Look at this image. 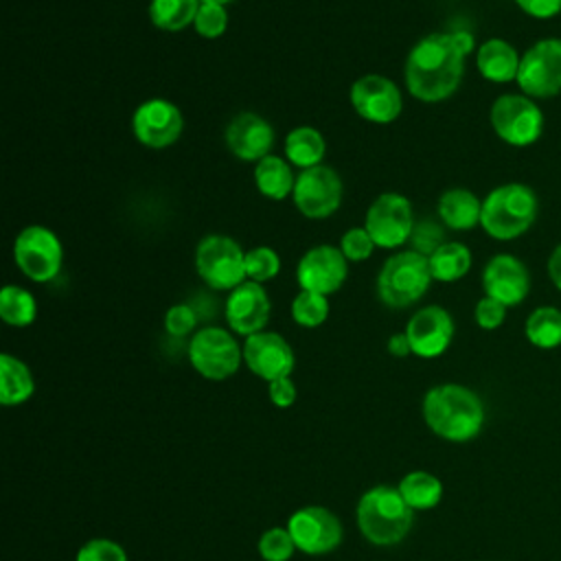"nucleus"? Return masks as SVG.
Segmentation results:
<instances>
[{"instance_id":"obj_4","label":"nucleus","mask_w":561,"mask_h":561,"mask_svg":"<svg viewBox=\"0 0 561 561\" xmlns=\"http://www.w3.org/2000/svg\"><path fill=\"white\" fill-rule=\"evenodd\" d=\"M357 526L375 546L399 543L412 526V508L394 486H373L359 497Z\"/></svg>"},{"instance_id":"obj_16","label":"nucleus","mask_w":561,"mask_h":561,"mask_svg":"<svg viewBox=\"0 0 561 561\" xmlns=\"http://www.w3.org/2000/svg\"><path fill=\"white\" fill-rule=\"evenodd\" d=\"M287 530H289L296 548L307 554L331 552L342 541V524L324 506L298 508L289 517Z\"/></svg>"},{"instance_id":"obj_18","label":"nucleus","mask_w":561,"mask_h":561,"mask_svg":"<svg viewBox=\"0 0 561 561\" xmlns=\"http://www.w3.org/2000/svg\"><path fill=\"white\" fill-rule=\"evenodd\" d=\"M405 335L412 346V355L416 357H438L443 355L454 340V320L447 309L438 305H430L419 309L405 327Z\"/></svg>"},{"instance_id":"obj_23","label":"nucleus","mask_w":561,"mask_h":561,"mask_svg":"<svg viewBox=\"0 0 561 561\" xmlns=\"http://www.w3.org/2000/svg\"><path fill=\"white\" fill-rule=\"evenodd\" d=\"M438 217L451 230H471L480 226L482 199L469 188H447L438 197Z\"/></svg>"},{"instance_id":"obj_22","label":"nucleus","mask_w":561,"mask_h":561,"mask_svg":"<svg viewBox=\"0 0 561 561\" xmlns=\"http://www.w3.org/2000/svg\"><path fill=\"white\" fill-rule=\"evenodd\" d=\"M519 59L522 55H517L513 44H508L502 37H491L482 42L476 50L478 72L491 83L515 81L519 70Z\"/></svg>"},{"instance_id":"obj_27","label":"nucleus","mask_w":561,"mask_h":561,"mask_svg":"<svg viewBox=\"0 0 561 561\" xmlns=\"http://www.w3.org/2000/svg\"><path fill=\"white\" fill-rule=\"evenodd\" d=\"M430 272L434 280L454 283L471 270V250L460 241H443L430 256Z\"/></svg>"},{"instance_id":"obj_8","label":"nucleus","mask_w":561,"mask_h":561,"mask_svg":"<svg viewBox=\"0 0 561 561\" xmlns=\"http://www.w3.org/2000/svg\"><path fill=\"white\" fill-rule=\"evenodd\" d=\"M489 121L500 140L511 147H528L543 131V114L526 94H502L493 101Z\"/></svg>"},{"instance_id":"obj_10","label":"nucleus","mask_w":561,"mask_h":561,"mask_svg":"<svg viewBox=\"0 0 561 561\" xmlns=\"http://www.w3.org/2000/svg\"><path fill=\"white\" fill-rule=\"evenodd\" d=\"M517 85L530 99H550L561 94V37L535 42L519 59Z\"/></svg>"},{"instance_id":"obj_19","label":"nucleus","mask_w":561,"mask_h":561,"mask_svg":"<svg viewBox=\"0 0 561 561\" xmlns=\"http://www.w3.org/2000/svg\"><path fill=\"white\" fill-rule=\"evenodd\" d=\"M484 296L500 300L506 307L524 302L530 291L528 267L513 254H495L482 270Z\"/></svg>"},{"instance_id":"obj_11","label":"nucleus","mask_w":561,"mask_h":561,"mask_svg":"<svg viewBox=\"0 0 561 561\" xmlns=\"http://www.w3.org/2000/svg\"><path fill=\"white\" fill-rule=\"evenodd\" d=\"M364 228L377 248H401L414 232L412 204L401 193H381L366 210Z\"/></svg>"},{"instance_id":"obj_26","label":"nucleus","mask_w":561,"mask_h":561,"mask_svg":"<svg viewBox=\"0 0 561 561\" xmlns=\"http://www.w3.org/2000/svg\"><path fill=\"white\" fill-rule=\"evenodd\" d=\"M35 392V379L28 366L9 355H0V401L2 405H20Z\"/></svg>"},{"instance_id":"obj_9","label":"nucleus","mask_w":561,"mask_h":561,"mask_svg":"<svg viewBox=\"0 0 561 561\" xmlns=\"http://www.w3.org/2000/svg\"><path fill=\"white\" fill-rule=\"evenodd\" d=\"M188 359L193 368L213 381L228 379L239 370L243 346L221 327H204L188 342Z\"/></svg>"},{"instance_id":"obj_29","label":"nucleus","mask_w":561,"mask_h":561,"mask_svg":"<svg viewBox=\"0 0 561 561\" xmlns=\"http://www.w3.org/2000/svg\"><path fill=\"white\" fill-rule=\"evenodd\" d=\"M202 0H151L149 20L156 28L178 33L195 22Z\"/></svg>"},{"instance_id":"obj_30","label":"nucleus","mask_w":561,"mask_h":561,"mask_svg":"<svg viewBox=\"0 0 561 561\" xmlns=\"http://www.w3.org/2000/svg\"><path fill=\"white\" fill-rule=\"evenodd\" d=\"M397 489L412 511L434 508L443 497V482L427 471H410Z\"/></svg>"},{"instance_id":"obj_13","label":"nucleus","mask_w":561,"mask_h":561,"mask_svg":"<svg viewBox=\"0 0 561 561\" xmlns=\"http://www.w3.org/2000/svg\"><path fill=\"white\" fill-rule=\"evenodd\" d=\"M184 129L182 112L169 99H147L131 114L134 138L149 149H164L173 145Z\"/></svg>"},{"instance_id":"obj_33","label":"nucleus","mask_w":561,"mask_h":561,"mask_svg":"<svg viewBox=\"0 0 561 561\" xmlns=\"http://www.w3.org/2000/svg\"><path fill=\"white\" fill-rule=\"evenodd\" d=\"M280 272V256L270 245H256L245 252V280L265 283Z\"/></svg>"},{"instance_id":"obj_14","label":"nucleus","mask_w":561,"mask_h":561,"mask_svg":"<svg viewBox=\"0 0 561 561\" xmlns=\"http://www.w3.org/2000/svg\"><path fill=\"white\" fill-rule=\"evenodd\" d=\"M351 105L368 123L388 125L399 118L403 96L399 85L383 75H364L351 85Z\"/></svg>"},{"instance_id":"obj_34","label":"nucleus","mask_w":561,"mask_h":561,"mask_svg":"<svg viewBox=\"0 0 561 561\" xmlns=\"http://www.w3.org/2000/svg\"><path fill=\"white\" fill-rule=\"evenodd\" d=\"M193 28L197 31V35L206 37V39H215L221 37L228 28V11L224 4H215V2H202L199 11L195 15Z\"/></svg>"},{"instance_id":"obj_20","label":"nucleus","mask_w":561,"mask_h":561,"mask_svg":"<svg viewBox=\"0 0 561 561\" xmlns=\"http://www.w3.org/2000/svg\"><path fill=\"white\" fill-rule=\"evenodd\" d=\"M272 302L261 283L243 280L232 291H228L226 300V320L228 327L239 335H254L265 329L270 320Z\"/></svg>"},{"instance_id":"obj_39","label":"nucleus","mask_w":561,"mask_h":561,"mask_svg":"<svg viewBox=\"0 0 561 561\" xmlns=\"http://www.w3.org/2000/svg\"><path fill=\"white\" fill-rule=\"evenodd\" d=\"M506 309H508V307L502 305L500 300H495V298H491V296H484V298H480V300L476 302L473 318H476V322H478L480 329L493 331V329H497V327L504 324V320H506Z\"/></svg>"},{"instance_id":"obj_24","label":"nucleus","mask_w":561,"mask_h":561,"mask_svg":"<svg viewBox=\"0 0 561 561\" xmlns=\"http://www.w3.org/2000/svg\"><path fill=\"white\" fill-rule=\"evenodd\" d=\"M254 184L261 195L280 202L294 193L296 173L287 160L270 153L254 164Z\"/></svg>"},{"instance_id":"obj_1","label":"nucleus","mask_w":561,"mask_h":561,"mask_svg":"<svg viewBox=\"0 0 561 561\" xmlns=\"http://www.w3.org/2000/svg\"><path fill=\"white\" fill-rule=\"evenodd\" d=\"M473 50L469 31L430 33L421 37L405 59V88L423 103L449 99L465 75V57Z\"/></svg>"},{"instance_id":"obj_21","label":"nucleus","mask_w":561,"mask_h":561,"mask_svg":"<svg viewBox=\"0 0 561 561\" xmlns=\"http://www.w3.org/2000/svg\"><path fill=\"white\" fill-rule=\"evenodd\" d=\"M224 140L232 156L256 164L261 158L270 156L274 147V129L256 112H239L226 125Z\"/></svg>"},{"instance_id":"obj_38","label":"nucleus","mask_w":561,"mask_h":561,"mask_svg":"<svg viewBox=\"0 0 561 561\" xmlns=\"http://www.w3.org/2000/svg\"><path fill=\"white\" fill-rule=\"evenodd\" d=\"M197 324V313L191 305L186 302H180V305H173L169 307L167 316H164V329L169 335L173 337H184L188 335Z\"/></svg>"},{"instance_id":"obj_44","label":"nucleus","mask_w":561,"mask_h":561,"mask_svg":"<svg viewBox=\"0 0 561 561\" xmlns=\"http://www.w3.org/2000/svg\"><path fill=\"white\" fill-rule=\"evenodd\" d=\"M202 2H215V4H228V2H232V0H202Z\"/></svg>"},{"instance_id":"obj_3","label":"nucleus","mask_w":561,"mask_h":561,"mask_svg":"<svg viewBox=\"0 0 561 561\" xmlns=\"http://www.w3.org/2000/svg\"><path fill=\"white\" fill-rule=\"evenodd\" d=\"M539 202L535 191L522 182L500 184L482 199L480 226L497 241L522 237L537 219Z\"/></svg>"},{"instance_id":"obj_43","label":"nucleus","mask_w":561,"mask_h":561,"mask_svg":"<svg viewBox=\"0 0 561 561\" xmlns=\"http://www.w3.org/2000/svg\"><path fill=\"white\" fill-rule=\"evenodd\" d=\"M548 278L561 291V243L548 256Z\"/></svg>"},{"instance_id":"obj_32","label":"nucleus","mask_w":561,"mask_h":561,"mask_svg":"<svg viewBox=\"0 0 561 561\" xmlns=\"http://www.w3.org/2000/svg\"><path fill=\"white\" fill-rule=\"evenodd\" d=\"M291 318L305 329H316L329 318V298L316 291L300 289L291 300Z\"/></svg>"},{"instance_id":"obj_28","label":"nucleus","mask_w":561,"mask_h":561,"mask_svg":"<svg viewBox=\"0 0 561 561\" xmlns=\"http://www.w3.org/2000/svg\"><path fill=\"white\" fill-rule=\"evenodd\" d=\"M526 340L543 351L561 346V309L552 305H541L530 311L524 324Z\"/></svg>"},{"instance_id":"obj_31","label":"nucleus","mask_w":561,"mask_h":561,"mask_svg":"<svg viewBox=\"0 0 561 561\" xmlns=\"http://www.w3.org/2000/svg\"><path fill=\"white\" fill-rule=\"evenodd\" d=\"M0 318L9 327H28L37 318L35 296L20 285H4L0 291Z\"/></svg>"},{"instance_id":"obj_6","label":"nucleus","mask_w":561,"mask_h":561,"mask_svg":"<svg viewBox=\"0 0 561 561\" xmlns=\"http://www.w3.org/2000/svg\"><path fill=\"white\" fill-rule=\"evenodd\" d=\"M199 278L217 291H232L245 280V252L228 234H206L195 248Z\"/></svg>"},{"instance_id":"obj_40","label":"nucleus","mask_w":561,"mask_h":561,"mask_svg":"<svg viewBox=\"0 0 561 561\" xmlns=\"http://www.w3.org/2000/svg\"><path fill=\"white\" fill-rule=\"evenodd\" d=\"M515 4L530 18L548 20L561 13V0H515Z\"/></svg>"},{"instance_id":"obj_5","label":"nucleus","mask_w":561,"mask_h":561,"mask_svg":"<svg viewBox=\"0 0 561 561\" xmlns=\"http://www.w3.org/2000/svg\"><path fill=\"white\" fill-rule=\"evenodd\" d=\"M430 261L416 250L390 254L377 274V296L386 307L403 309L421 300L432 283Z\"/></svg>"},{"instance_id":"obj_17","label":"nucleus","mask_w":561,"mask_h":561,"mask_svg":"<svg viewBox=\"0 0 561 561\" xmlns=\"http://www.w3.org/2000/svg\"><path fill=\"white\" fill-rule=\"evenodd\" d=\"M243 362L256 377L274 381L291 375L296 357L283 335L274 331H259L245 337Z\"/></svg>"},{"instance_id":"obj_35","label":"nucleus","mask_w":561,"mask_h":561,"mask_svg":"<svg viewBox=\"0 0 561 561\" xmlns=\"http://www.w3.org/2000/svg\"><path fill=\"white\" fill-rule=\"evenodd\" d=\"M296 550V543L287 528H270L259 539V554L265 561H287Z\"/></svg>"},{"instance_id":"obj_42","label":"nucleus","mask_w":561,"mask_h":561,"mask_svg":"<svg viewBox=\"0 0 561 561\" xmlns=\"http://www.w3.org/2000/svg\"><path fill=\"white\" fill-rule=\"evenodd\" d=\"M388 351H390V355H394V357H408V355L412 353V346H410V340H408L405 331L390 335V340H388Z\"/></svg>"},{"instance_id":"obj_36","label":"nucleus","mask_w":561,"mask_h":561,"mask_svg":"<svg viewBox=\"0 0 561 561\" xmlns=\"http://www.w3.org/2000/svg\"><path fill=\"white\" fill-rule=\"evenodd\" d=\"M375 248L377 245H375V241L370 239V234H368V230L364 226L346 230L342 234V239H340V250L346 256V261H351V263L366 261L373 254Z\"/></svg>"},{"instance_id":"obj_37","label":"nucleus","mask_w":561,"mask_h":561,"mask_svg":"<svg viewBox=\"0 0 561 561\" xmlns=\"http://www.w3.org/2000/svg\"><path fill=\"white\" fill-rule=\"evenodd\" d=\"M75 561H127V552L112 539H90L79 548Z\"/></svg>"},{"instance_id":"obj_41","label":"nucleus","mask_w":561,"mask_h":561,"mask_svg":"<svg viewBox=\"0 0 561 561\" xmlns=\"http://www.w3.org/2000/svg\"><path fill=\"white\" fill-rule=\"evenodd\" d=\"M270 399L276 408H289L296 401V386L289 377L270 381Z\"/></svg>"},{"instance_id":"obj_25","label":"nucleus","mask_w":561,"mask_h":561,"mask_svg":"<svg viewBox=\"0 0 561 561\" xmlns=\"http://www.w3.org/2000/svg\"><path fill=\"white\" fill-rule=\"evenodd\" d=\"M324 149L327 142L316 127L300 125L285 136V158L291 167H298L300 171L322 164Z\"/></svg>"},{"instance_id":"obj_2","label":"nucleus","mask_w":561,"mask_h":561,"mask_svg":"<svg viewBox=\"0 0 561 561\" xmlns=\"http://www.w3.org/2000/svg\"><path fill=\"white\" fill-rule=\"evenodd\" d=\"M423 419L436 436L451 443H467L484 425V405L473 390L460 383H440L427 390Z\"/></svg>"},{"instance_id":"obj_15","label":"nucleus","mask_w":561,"mask_h":561,"mask_svg":"<svg viewBox=\"0 0 561 561\" xmlns=\"http://www.w3.org/2000/svg\"><path fill=\"white\" fill-rule=\"evenodd\" d=\"M348 276V261L335 245H313L309 248L298 265H296V280L300 289L316 291L322 296L335 294Z\"/></svg>"},{"instance_id":"obj_7","label":"nucleus","mask_w":561,"mask_h":561,"mask_svg":"<svg viewBox=\"0 0 561 561\" xmlns=\"http://www.w3.org/2000/svg\"><path fill=\"white\" fill-rule=\"evenodd\" d=\"M13 261L33 283L53 280L64 263V245L46 226H26L13 241Z\"/></svg>"},{"instance_id":"obj_12","label":"nucleus","mask_w":561,"mask_h":561,"mask_svg":"<svg viewBox=\"0 0 561 561\" xmlns=\"http://www.w3.org/2000/svg\"><path fill=\"white\" fill-rule=\"evenodd\" d=\"M342 193L344 188L337 171L327 164H318L298 171L291 199L302 217L327 219L340 208Z\"/></svg>"}]
</instances>
